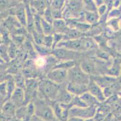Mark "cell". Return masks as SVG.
Returning <instances> with one entry per match:
<instances>
[{
  "label": "cell",
  "mask_w": 121,
  "mask_h": 121,
  "mask_svg": "<svg viewBox=\"0 0 121 121\" xmlns=\"http://www.w3.org/2000/svg\"><path fill=\"white\" fill-rule=\"evenodd\" d=\"M60 85L47 78L39 79L37 96L47 101L55 102L60 90Z\"/></svg>",
  "instance_id": "6da1fadb"
},
{
  "label": "cell",
  "mask_w": 121,
  "mask_h": 121,
  "mask_svg": "<svg viewBox=\"0 0 121 121\" xmlns=\"http://www.w3.org/2000/svg\"><path fill=\"white\" fill-rule=\"evenodd\" d=\"M35 116L43 121H55L56 119L53 109L47 101L36 96L33 100Z\"/></svg>",
  "instance_id": "7a4b0ae2"
},
{
  "label": "cell",
  "mask_w": 121,
  "mask_h": 121,
  "mask_svg": "<svg viewBox=\"0 0 121 121\" xmlns=\"http://www.w3.org/2000/svg\"><path fill=\"white\" fill-rule=\"evenodd\" d=\"M66 3L63 10L64 18L66 19L80 18L84 12V5L82 1H68Z\"/></svg>",
  "instance_id": "3957f363"
},
{
  "label": "cell",
  "mask_w": 121,
  "mask_h": 121,
  "mask_svg": "<svg viewBox=\"0 0 121 121\" xmlns=\"http://www.w3.org/2000/svg\"><path fill=\"white\" fill-rule=\"evenodd\" d=\"M91 79V76L82 70L80 65H75L73 67L68 70V82L88 85Z\"/></svg>",
  "instance_id": "277c9868"
},
{
  "label": "cell",
  "mask_w": 121,
  "mask_h": 121,
  "mask_svg": "<svg viewBox=\"0 0 121 121\" xmlns=\"http://www.w3.org/2000/svg\"><path fill=\"white\" fill-rule=\"evenodd\" d=\"M98 111L97 106H85V107H75L73 106L69 110V116L70 117H76L86 120L93 118Z\"/></svg>",
  "instance_id": "5b68a950"
},
{
  "label": "cell",
  "mask_w": 121,
  "mask_h": 121,
  "mask_svg": "<svg viewBox=\"0 0 121 121\" xmlns=\"http://www.w3.org/2000/svg\"><path fill=\"white\" fill-rule=\"evenodd\" d=\"M39 80L37 78L26 79L24 91L25 95V105L33 101L37 96Z\"/></svg>",
  "instance_id": "8992f818"
},
{
  "label": "cell",
  "mask_w": 121,
  "mask_h": 121,
  "mask_svg": "<svg viewBox=\"0 0 121 121\" xmlns=\"http://www.w3.org/2000/svg\"><path fill=\"white\" fill-rule=\"evenodd\" d=\"M68 71L60 68H53L47 73L46 78L59 85H62L68 80Z\"/></svg>",
  "instance_id": "52a82bcc"
},
{
  "label": "cell",
  "mask_w": 121,
  "mask_h": 121,
  "mask_svg": "<svg viewBox=\"0 0 121 121\" xmlns=\"http://www.w3.org/2000/svg\"><path fill=\"white\" fill-rule=\"evenodd\" d=\"M52 56L56 59L60 60V61H74L75 58L77 56V52L69 50L65 48H57L52 50Z\"/></svg>",
  "instance_id": "ba28073f"
},
{
  "label": "cell",
  "mask_w": 121,
  "mask_h": 121,
  "mask_svg": "<svg viewBox=\"0 0 121 121\" xmlns=\"http://www.w3.org/2000/svg\"><path fill=\"white\" fill-rule=\"evenodd\" d=\"M82 38L74 40H65L63 41L58 44L57 47L65 48L69 50L78 52L84 50L83 44H82Z\"/></svg>",
  "instance_id": "9c48e42d"
},
{
  "label": "cell",
  "mask_w": 121,
  "mask_h": 121,
  "mask_svg": "<svg viewBox=\"0 0 121 121\" xmlns=\"http://www.w3.org/2000/svg\"><path fill=\"white\" fill-rule=\"evenodd\" d=\"M88 92L96 97L100 103L104 102L106 100L103 89L92 77L88 85Z\"/></svg>",
  "instance_id": "30bf717a"
},
{
  "label": "cell",
  "mask_w": 121,
  "mask_h": 121,
  "mask_svg": "<svg viewBox=\"0 0 121 121\" xmlns=\"http://www.w3.org/2000/svg\"><path fill=\"white\" fill-rule=\"evenodd\" d=\"M14 16L16 17L23 27H27V10L26 7L22 3L17 4L13 9Z\"/></svg>",
  "instance_id": "8fae6325"
},
{
  "label": "cell",
  "mask_w": 121,
  "mask_h": 121,
  "mask_svg": "<svg viewBox=\"0 0 121 121\" xmlns=\"http://www.w3.org/2000/svg\"><path fill=\"white\" fill-rule=\"evenodd\" d=\"M16 109L17 108L16 106L10 100L6 101L2 105L1 110L2 118L5 119L7 121L9 119L15 117L16 115Z\"/></svg>",
  "instance_id": "7c38bea8"
},
{
  "label": "cell",
  "mask_w": 121,
  "mask_h": 121,
  "mask_svg": "<svg viewBox=\"0 0 121 121\" xmlns=\"http://www.w3.org/2000/svg\"><path fill=\"white\" fill-rule=\"evenodd\" d=\"M9 100L17 108L25 105V95L24 90L19 87H16L13 93H12Z\"/></svg>",
  "instance_id": "4fadbf2b"
},
{
  "label": "cell",
  "mask_w": 121,
  "mask_h": 121,
  "mask_svg": "<svg viewBox=\"0 0 121 121\" xmlns=\"http://www.w3.org/2000/svg\"><path fill=\"white\" fill-rule=\"evenodd\" d=\"M66 88L68 92L74 96H81L88 92V85L68 82Z\"/></svg>",
  "instance_id": "5bb4252c"
},
{
  "label": "cell",
  "mask_w": 121,
  "mask_h": 121,
  "mask_svg": "<svg viewBox=\"0 0 121 121\" xmlns=\"http://www.w3.org/2000/svg\"><path fill=\"white\" fill-rule=\"evenodd\" d=\"M62 85H60V90H59V94L57 95V99L55 102H57L60 104L68 105L72 101L74 96H73L72 94H71L68 92L66 88V85L65 87Z\"/></svg>",
  "instance_id": "9a60e30c"
},
{
  "label": "cell",
  "mask_w": 121,
  "mask_h": 121,
  "mask_svg": "<svg viewBox=\"0 0 121 121\" xmlns=\"http://www.w3.org/2000/svg\"><path fill=\"white\" fill-rule=\"evenodd\" d=\"M47 2V1H31L29 3L33 13L42 16L49 5V3Z\"/></svg>",
  "instance_id": "2e32d148"
},
{
  "label": "cell",
  "mask_w": 121,
  "mask_h": 121,
  "mask_svg": "<svg viewBox=\"0 0 121 121\" xmlns=\"http://www.w3.org/2000/svg\"><path fill=\"white\" fill-rule=\"evenodd\" d=\"M54 33L65 35L71 29L65 19H56L53 22Z\"/></svg>",
  "instance_id": "e0dca14e"
},
{
  "label": "cell",
  "mask_w": 121,
  "mask_h": 121,
  "mask_svg": "<svg viewBox=\"0 0 121 121\" xmlns=\"http://www.w3.org/2000/svg\"><path fill=\"white\" fill-rule=\"evenodd\" d=\"M101 88H104L110 87L117 81V77H113L105 75L104 76H96V77L93 79Z\"/></svg>",
  "instance_id": "ac0fdd59"
},
{
  "label": "cell",
  "mask_w": 121,
  "mask_h": 121,
  "mask_svg": "<svg viewBox=\"0 0 121 121\" xmlns=\"http://www.w3.org/2000/svg\"><path fill=\"white\" fill-rule=\"evenodd\" d=\"M106 75L113 77H117L121 75V61L115 59L112 63V65L107 70Z\"/></svg>",
  "instance_id": "d6986e66"
},
{
  "label": "cell",
  "mask_w": 121,
  "mask_h": 121,
  "mask_svg": "<svg viewBox=\"0 0 121 121\" xmlns=\"http://www.w3.org/2000/svg\"><path fill=\"white\" fill-rule=\"evenodd\" d=\"M81 69L89 76H93L96 73V66L93 61L90 59H85L80 64Z\"/></svg>",
  "instance_id": "ffe728a7"
},
{
  "label": "cell",
  "mask_w": 121,
  "mask_h": 121,
  "mask_svg": "<svg viewBox=\"0 0 121 121\" xmlns=\"http://www.w3.org/2000/svg\"><path fill=\"white\" fill-rule=\"evenodd\" d=\"M87 106H99L101 103L89 92H86L80 96Z\"/></svg>",
  "instance_id": "44dd1931"
},
{
  "label": "cell",
  "mask_w": 121,
  "mask_h": 121,
  "mask_svg": "<svg viewBox=\"0 0 121 121\" xmlns=\"http://www.w3.org/2000/svg\"><path fill=\"white\" fill-rule=\"evenodd\" d=\"M83 17L86 23L91 25L97 24L99 21L101 17L97 12H86L84 11Z\"/></svg>",
  "instance_id": "7402d4cb"
},
{
  "label": "cell",
  "mask_w": 121,
  "mask_h": 121,
  "mask_svg": "<svg viewBox=\"0 0 121 121\" xmlns=\"http://www.w3.org/2000/svg\"><path fill=\"white\" fill-rule=\"evenodd\" d=\"M41 26L42 32L44 35L48 36V35H54V29L52 24L48 23L47 21L42 18H41Z\"/></svg>",
  "instance_id": "603a6c76"
},
{
  "label": "cell",
  "mask_w": 121,
  "mask_h": 121,
  "mask_svg": "<svg viewBox=\"0 0 121 121\" xmlns=\"http://www.w3.org/2000/svg\"><path fill=\"white\" fill-rule=\"evenodd\" d=\"M82 36H83V33H82L81 32H79V31L75 29H71L68 33L64 35L63 41L78 39H80L83 37Z\"/></svg>",
  "instance_id": "cb8c5ba5"
},
{
  "label": "cell",
  "mask_w": 121,
  "mask_h": 121,
  "mask_svg": "<svg viewBox=\"0 0 121 121\" xmlns=\"http://www.w3.org/2000/svg\"><path fill=\"white\" fill-rule=\"evenodd\" d=\"M15 117L22 121H27V104L20 106L16 109Z\"/></svg>",
  "instance_id": "d4e9b609"
},
{
  "label": "cell",
  "mask_w": 121,
  "mask_h": 121,
  "mask_svg": "<svg viewBox=\"0 0 121 121\" xmlns=\"http://www.w3.org/2000/svg\"><path fill=\"white\" fill-rule=\"evenodd\" d=\"M76 65L75 61H60L57 63L54 68H60V69L69 70Z\"/></svg>",
  "instance_id": "484cf974"
},
{
  "label": "cell",
  "mask_w": 121,
  "mask_h": 121,
  "mask_svg": "<svg viewBox=\"0 0 121 121\" xmlns=\"http://www.w3.org/2000/svg\"><path fill=\"white\" fill-rule=\"evenodd\" d=\"M66 2L64 0H55L49 3V6L52 10H64Z\"/></svg>",
  "instance_id": "4316f807"
},
{
  "label": "cell",
  "mask_w": 121,
  "mask_h": 121,
  "mask_svg": "<svg viewBox=\"0 0 121 121\" xmlns=\"http://www.w3.org/2000/svg\"><path fill=\"white\" fill-rule=\"evenodd\" d=\"M83 5L86 12H97V7L95 1H84Z\"/></svg>",
  "instance_id": "83f0119b"
},
{
  "label": "cell",
  "mask_w": 121,
  "mask_h": 121,
  "mask_svg": "<svg viewBox=\"0 0 121 121\" xmlns=\"http://www.w3.org/2000/svg\"><path fill=\"white\" fill-rule=\"evenodd\" d=\"M84 50H89L95 47V42L91 38H82Z\"/></svg>",
  "instance_id": "f1b7e54d"
},
{
  "label": "cell",
  "mask_w": 121,
  "mask_h": 121,
  "mask_svg": "<svg viewBox=\"0 0 121 121\" xmlns=\"http://www.w3.org/2000/svg\"><path fill=\"white\" fill-rule=\"evenodd\" d=\"M54 44V35H48L44 36L43 38V45L46 47L47 48H49V49H52L53 48Z\"/></svg>",
  "instance_id": "f546056e"
},
{
  "label": "cell",
  "mask_w": 121,
  "mask_h": 121,
  "mask_svg": "<svg viewBox=\"0 0 121 121\" xmlns=\"http://www.w3.org/2000/svg\"><path fill=\"white\" fill-rule=\"evenodd\" d=\"M7 46L4 44L1 45V58L5 62H9L10 59L9 55L8 47Z\"/></svg>",
  "instance_id": "4dcf8cb0"
},
{
  "label": "cell",
  "mask_w": 121,
  "mask_h": 121,
  "mask_svg": "<svg viewBox=\"0 0 121 121\" xmlns=\"http://www.w3.org/2000/svg\"><path fill=\"white\" fill-rule=\"evenodd\" d=\"M42 17L43 19H44L45 20V21L48 22V23H51V24H53L54 19L53 16H52V12H51V9L49 5Z\"/></svg>",
  "instance_id": "1f68e13d"
},
{
  "label": "cell",
  "mask_w": 121,
  "mask_h": 121,
  "mask_svg": "<svg viewBox=\"0 0 121 121\" xmlns=\"http://www.w3.org/2000/svg\"><path fill=\"white\" fill-rule=\"evenodd\" d=\"M8 52L10 59H14L17 56V47H16V45L13 42H11L9 45Z\"/></svg>",
  "instance_id": "d6a6232c"
},
{
  "label": "cell",
  "mask_w": 121,
  "mask_h": 121,
  "mask_svg": "<svg viewBox=\"0 0 121 121\" xmlns=\"http://www.w3.org/2000/svg\"><path fill=\"white\" fill-rule=\"evenodd\" d=\"M108 25L112 29H113L114 30H117L119 29V21L117 18L111 19L110 21L108 23Z\"/></svg>",
  "instance_id": "836d02e7"
},
{
  "label": "cell",
  "mask_w": 121,
  "mask_h": 121,
  "mask_svg": "<svg viewBox=\"0 0 121 121\" xmlns=\"http://www.w3.org/2000/svg\"><path fill=\"white\" fill-rule=\"evenodd\" d=\"M97 12L98 13V15H99L100 17H101L102 16H104L106 14L107 12H108V9L107 5L105 4V1H104V4L103 5H101L99 7H98L97 9Z\"/></svg>",
  "instance_id": "e575fe53"
},
{
  "label": "cell",
  "mask_w": 121,
  "mask_h": 121,
  "mask_svg": "<svg viewBox=\"0 0 121 121\" xmlns=\"http://www.w3.org/2000/svg\"><path fill=\"white\" fill-rule=\"evenodd\" d=\"M121 10L116 9H113V10L110 11L108 14V16L111 19H115L117 18V17L120 16L121 15Z\"/></svg>",
  "instance_id": "d590c367"
},
{
  "label": "cell",
  "mask_w": 121,
  "mask_h": 121,
  "mask_svg": "<svg viewBox=\"0 0 121 121\" xmlns=\"http://www.w3.org/2000/svg\"><path fill=\"white\" fill-rule=\"evenodd\" d=\"M84 120L82 119L78 118V117H70L68 118L67 121H84Z\"/></svg>",
  "instance_id": "8d00e7d4"
},
{
  "label": "cell",
  "mask_w": 121,
  "mask_h": 121,
  "mask_svg": "<svg viewBox=\"0 0 121 121\" xmlns=\"http://www.w3.org/2000/svg\"><path fill=\"white\" fill-rule=\"evenodd\" d=\"M104 1H102V0H101V1H99V0L95 1V4H96V7H97V9L98 7H99V6L103 5V4H104Z\"/></svg>",
  "instance_id": "74e56055"
},
{
  "label": "cell",
  "mask_w": 121,
  "mask_h": 121,
  "mask_svg": "<svg viewBox=\"0 0 121 121\" xmlns=\"http://www.w3.org/2000/svg\"><path fill=\"white\" fill-rule=\"evenodd\" d=\"M30 121H42V120H41L40 119L38 118V117H36V116H35Z\"/></svg>",
  "instance_id": "f35d334b"
},
{
  "label": "cell",
  "mask_w": 121,
  "mask_h": 121,
  "mask_svg": "<svg viewBox=\"0 0 121 121\" xmlns=\"http://www.w3.org/2000/svg\"><path fill=\"white\" fill-rule=\"evenodd\" d=\"M21 121V120L18 119L16 118V117H13V118L10 119H9L8 121Z\"/></svg>",
  "instance_id": "ab89813d"
},
{
  "label": "cell",
  "mask_w": 121,
  "mask_h": 121,
  "mask_svg": "<svg viewBox=\"0 0 121 121\" xmlns=\"http://www.w3.org/2000/svg\"><path fill=\"white\" fill-rule=\"evenodd\" d=\"M84 121H95L94 118H91V119H88L84 120Z\"/></svg>",
  "instance_id": "60d3db41"
}]
</instances>
